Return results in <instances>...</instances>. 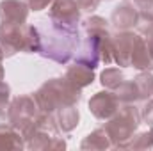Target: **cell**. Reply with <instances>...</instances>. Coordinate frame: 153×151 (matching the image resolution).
I'll use <instances>...</instances> for the list:
<instances>
[{
  "label": "cell",
  "instance_id": "obj_1",
  "mask_svg": "<svg viewBox=\"0 0 153 151\" xmlns=\"http://www.w3.org/2000/svg\"><path fill=\"white\" fill-rule=\"evenodd\" d=\"M30 4H32L34 9H41V7H45L48 4V0H30Z\"/></svg>",
  "mask_w": 153,
  "mask_h": 151
}]
</instances>
